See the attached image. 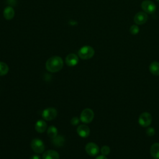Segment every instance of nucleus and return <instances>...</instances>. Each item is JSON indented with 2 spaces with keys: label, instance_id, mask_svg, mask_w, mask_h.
<instances>
[{
  "label": "nucleus",
  "instance_id": "17",
  "mask_svg": "<svg viewBox=\"0 0 159 159\" xmlns=\"http://www.w3.org/2000/svg\"><path fill=\"white\" fill-rule=\"evenodd\" d=\"M149 70L150 73L155 76H159V62L153 61L149 66Z\"/></svg>",
  "mask_w": 159,
  "mask_h": 159
},
{
  "label": "nucleus",
  "instance_id": "4",
  "mask_svg": "<svg viewBox=\"0 0 159 159\" xmlns=\"http://www.w3.org/2000/svg\"><path fill=\"white\" fill-rule=\"evenodd\" d=\"M141 7L143 12L147 14H153L156 11L155 4L150 0H144L141 4Z\"/></svg>",
  "mask_w": 159,
  "mask_h": 159
},
{
  "label": "nucleus",
  "instance_id": "22",
  "mask_svg": "<svg viewBox=\"0 0 159 159\" xmlns=\"http://www.w3.org/2000/svg\"><path fill=\"white\" fill-rule=\"evenodd\" d=\"M155 133V130L153 127H148L147 128V130H146V134L148 136L152 137L153 136Z\"/></svg>",
  "mask_w": 159,
  "mask_h": 159
},
{
  "label": "nucleus",
  "instance_id": "10",
  "mask_svg": "<svg viewBox=\"0 0 159 159\" xmlns=\"http://www.w3.org/2000/svg\"><path fill=\"white\" fill-rule=\"evenodd\" d=\"M76 131L78 134L82 138H86L90 134L89 128L84 124L79 125L76 129Z\"/></svg>",
  "mask_w": 159,
  "mask_h": 159
},
{
  "label": "nucleus",
  "instance_id": "13",
  "mask_svg": "<svg viewBox=\"0 0 159 159\" xmlns=\"http://www.w3.org/2000/svg\"><path fill=\"white\" fill-rule=\"evenodd\" d=\"M47 128V124L43 120H39L35 124V129L39 133L44 132Z\"/></svg>",
  "mask_w": 159,
  "mask_h": 159
},
{
  "label": "nucleus",
  "instance_id": "24",
  "mask_svg": "<svg viewBox=\"0 0 159 159\" xmlns=\"http://www.w3.org/2000/svg\"><path fill=\"white\" fill-rule=\"evenodd\" d=\"M30 159H41V157L38 155H34L31 156Z\"/></svg>",
  "mask_w": 159,
  "mask_h": 159
},
{
  "label": "nucleus",
  "instance_id": "3",
  "mask_svg": "<svg viewBox=\"0 0 159 159\" xmlns=\"http://www.w3.org/2000/svg\"><path fill=\"white\" fill-rule=\"evenodd\" d=\"M94 117V112L89 108H86L81 112L80 119L84 124H89L93 120Z\"/></svg>",
  "mask_w": 159,
  "mask_h": 159
},
{
  "label": "nucleus",
  "instance_id": "11",
  "mask_svg": "<svg viewBox=\"0 0 159 159\" xmlns=\"http://www.w3.org/2000/svg\"><path fill=\"white\" fill-rule=\"evenodd\" d=\"M78 57L75 53H70L68 54L65 58L66 64L69 66H73L78 64Z\"/></svg>",
  "mask_w": 159,
  "mask_h": 159
},
{
  "label": "nucleus",
  "instance_id": "25",
  "mask_svg": "<svg viewBox=\"0 0 159 159\" xmlns=\"http://www.w3.org/2000/svg\"><path fill=\"white\" fill-rule=\"evenodd\" d=\"M95 159H107V158H106V156L101 155L98 156Z\"/></svg>",
  "mask_w": 159,
  "mask_h": 159
},
{
  "label": "nucleus",
  "instance_id": "1",
  "mask_svg": "<svg viewBox=\"0 0 159 159\" xmlns=\"http://www.w3.org/2000/svg\"><path fill=\"white\" fill-rule=\"evenodd\" d=\"M63 66L62 58L58 56H53L47 60L45 63V68L47 71L55 73L60 71Z\"/></svg>",
  "mask_w": 159,
  "mask_h": 159
},
{
  "label": "nucleus",
  "instance_id": "21",
  "mask_svg": "<svg viewBox=\"0 0 159 159\" xmlns=\"http://www.w3.org/2000/svg\"><path fill=\"white\" fill-rule=\"evenodd\" d=\"M110 151H111V149L107 145H104L101 148V153L102 155H104V156L109 155L110 153Z\"/></svg>",
  "mask_w": 159,
  "mask_h": 159
},
{
  "label": "nucleus",
  "instance_id": "2",
  "mask_svg": "<svg viewBox=\"0 0 159 159\" xmlns=\"http://www.w3.org/2000/svg\"><path fill=\"white\" fill-rule=\"evenodd\" d=\"M78 56L83 60H88L92 58L94 55V48L89 45H85L78 50Z\"/></svg>",
  "mask_w": 159,
  "mask_h": 159
},
{
  "label": "nucleus",
  "instance_id": "18",
  "mask_svg": "<svg viewBox=\"0 0 159 159\" xmlns=\"http://www.w3.org/2000/svg\"><path fill=\"white\" fill-rule=\"evenodd\" d=\"M58 134V129L54 125H50L47 129V135L50 138H54Z\"/></svg>",
  "mask_w": 159,
  "mask_h": 159
},
{
  "label": "nucleus",
  "instance_id": "8",
  "mask_svg": "<svg viewBox=\"0 0 159 159\" xmlns=\"http://www.w3.org/2000/svg\"><path fill=\"white\" fill-rule=\"evenodd\" d=\"M86 152L91 157L97 155L99 153V148L97 144L93 142H89L85 146Z\"/></svg>",
  "mask_w": 159,
  "mask_h": 159
},
{
  "label": "nucleus",
  "instance_id": "6",
  "mask_svg": "<svg viewBox=\"0 0 159 159\" xmlns=\"http://www.w3.org/2000/svg\"><path fill=\"white\" fill-rule=\"evenodd\" d=\"M152 115L147 112H144L142 113L139 116V119H138L139 124L142 127H144L149 126L152 123Z\"/></svg>",
  "mask_w": 159,
  "mask_h": 159
},
{
  "label": "nucleus",
  "instance_id": "14",
  "mask_svg": "<svg viewBox=\"0 0 159 159\" xmlns=\"http://www.w3.org/2000/svg\"><path fill=\"white\" fill-rule=\"evenodd\" d=\"M52 142L54 146H55L57 147H61L64 145L65 142V139L63 136L59 135H57L55 137L53 138Z\"/></svg>",
  "mask_w": 159,
  "mask_h": 159
},
{
  "label": "nucleus",
  "instance_id": "7",
  "mask_svg": "<svg viewBox=\"0 0 159 159\" xmlns=\"http://www.w3.org/2000/svg\"><path fill=\"white\" fill-rule=\"evenodd\" d=\"M57 115V111L53 107H48L45 109L42 113V117L46 120H52L54 119Z\"/></svg>",
  "mask_w": 159,
  "mask_h": 159
},
{
  "label": "nucleus",
  "instance_id": "15",
  "mask_svg": "<svg viewBox=\"0 0 159 159\" xmlns=\"http://www.w3.org/2000/svg\"><path fill=\"white\" fill-rule=\"evenodd\" d=\"M15 12L14 11V9L11 7V6H8L6 7L3 11V16L4 17V18L7 20H11L12 19L14 16Z\"/></svg>",
  "mask_w": 159,
  "mask_h": 159
},
{
  "label": "nucleus",
  "instance_id": "16",
  "mask_svg": "<svg viewBox=\"0 0 159 159\" xmlns=\"http://www.w3.org/2000/svg\"><path fill=\"white\" fill-rule=\"evenodd\" d=\"M150 154L153 158L159 159V143H155L151 146Z\"/></svg>",
  "mask_w": 159,
  "mask_h": 159
},
{
  "label": "nucleus",
  "instance_id": "12",
  "mask_svg": "<svg viewBox=\"0 0 159 159\" xmlns=\"http://www.w3.org/2000/svg\"><path fill=\"white\" fill-rule=\"evenodd\" d=\"M42 159H60V155L55 150H48L43 153Z\"/></svg>",
  "mask_w": 159,
  "mask_h": 159
},
{
  "label": "nucleus",
  "instance_id": "5",
  "mask_svg": "<svg viewBox=\"0 0 159 159\" xmlns=\"http://www.w3.org/2000/svg\"><path fill=\"white\" fill-rule=\"evenodd\" d=\"M33 151L37 153H42L45 150V145L43 141L39 139H34L30 143Z\"/></svg>",
  "mask_w": 159,
  "mask_h": 159
},
{
  "label": "nucleus",
  "instance_id": "9",
  "mask_svg": "<svg viewBox=\"0 0 159 159\" xmlns=\"http://www.w3.org/2000/svg\"><path fill=\"white\" fill-rule=\"evenodd\" d=\"M148 19V16L145 12H139L134 17V21L137 25L145 24Z\"/></svg>",
  "mask_w": 159,
  "mask_h": 159
},
{
  "label": "nucleus",
  "instance_id": "19",
  "mask_svg": "<svg viewBox=\"0 0 159 159\" xmlns=\"http://www.w3.org/2000/svg\"><path fill=\"white\" fill-rule=\"evenodd\" d=\"M9 71L8 65L2 61H0V76H4L6 75Z\"/></svg>",
  "mask_w": 159,
  "mask_h": 159
},
{
  "label": "nucleus",
  "instance_id": "23",
  "mask_svg": "<svg viewBox=\"0 0 159 159\" xmlns=\"http://www.w3.org/2000/svg\"><path fill=\"white\" fill-rule=\"evenodd\" d=\"M80 119H79V118H78L77 117H73L71 119V124L73 125H76L77 124H79Z\"/></svg>",
  "mask_w": 159,
  "mask_h": 159
},
{
  "label": "nucleus",
  "instance_id": "20",
  "mask_svg": "<svg viewBox=\"0 0 159 159\" xmlns=\"http://www.w3.org/2000/svg\"><path fill=\"white\" fill-rule=\"evenodd\" d=\"M129 32L132 35H136L139 32V27L136 25H132L129 29Z\"/></svg>",
  "mask_w": 159,
  "mask_h": 159
},
{
  "label": "nucleus",
  "instance_id": "26",
  "mask_svg": "<svg viewBox=\"0 0 159 159\" xmlns=\"http://www.w3.org/2000/svg\"><path fill=\"white\" fill-rule=\"evenodd\" d=\"M157 1H159V0H157Z\"/></svg>",
  "mask_w": 159,
  "mask_h": 159
}]
</instances>
